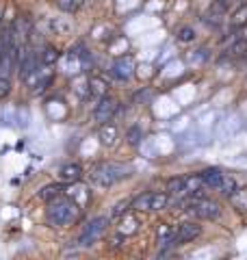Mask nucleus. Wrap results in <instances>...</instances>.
Wrapping results in <instances>:
<instances>
[{"mask_svg": "<svg viewBox=\"0 0 247 260\" xmlns=\"http://www.w3.org/2000/svg\"><path fill=\"white\" fill-rule=\"evenodd\" d=\"M111 74L119 80H130L135 74V61L133 56H119L117 61L111 65Z\"/></svg>", "mask_w": 247, "mask_h": 260, "instance_id": "423d86ee", "label": "nucleus"}, {"mask_svg": "<svg viewBox=\"0 0 247 260\" xmlns=\"http://www.w3.org/2000/svg\"><path fill=\"white\" fill-rule=\"evenodd\" d=\"M98 139H100V143L104 145V148H113L115 143H117V126L115 124H102L100 130H98Z\"/></svg>", "mask_w": 247, "mask_h": 260, "instance_id": "1a4fd4ad", "label": "nucleus"}, {"mask_svg": "<svg viewBox=\"0 0 247 260\" xmlns=\"http://www.w3.org/2000/svg\"><path fill=\"white\" fill-rule=\"evenodd\" d=\"M176 35H178L180 42H193V39H195V30L191 26H182V28H178Z\"/></svg>", "mask_w": 247, "mask_h": 260, "instance_id": "5701e85b", "label": "nucleus"}, {"mask_svg": "<svg viewBox=\"0 0 247 260\" xmlns=\"http://www.w3.org/2000/svg\"><path fill=\"white\" fill-rule=\"evenodd\" d=\"M59 195H63V186L61 184H46L44 189L39 191V198L41 200H46V202H50V200H54V198H59Z\"/></svg>", "mask_w": 247, "mask_h": 260, "instance_id": "ddd939ff", "label": "nucleus"}, {"mask_svg": "<svg viewBox=\"0 0 247 260\" xmlns=\"http://www.w3.org/2000/svg\"><path fill=\"white\" fill-rule=\"evenodd\" d=\"M50 28L56 32V35H59V32H70V24H65V22H59V20H50Z\"/></svg>", "mask_w": 247, "mask_h": 260, "instance_id": "bb28decb", "label": "nucleus"}, {"mask_svg": "<svg viewBox=\"0 0 247 260\" xmlns=\"http://www.w3.org/2000/svg\"><path fill=\"white\" fill-rule=\"evenodd\" d=\"M52 83V76H44V78H37V83H35V87H33V91L35 93H44L46 89H48V85Z\"/></svg>", "mask_w": 247, "mask_h": 260, "instance_id": "393cba45", "label": "nucleus"}, {"mask_svg": "<svg viewBox=\"0 0 247 260\" xmlns=\"http://www.w3.org/2000/svg\"><path fill=\"white\" fill-rule=\"evenodd\" d=\"M150 202H152V193H143L133 202V206L139 210H150Z\"/></svg>", "mask_w": 247, "mask_h": 260, "instance_id": "4be33fe9", "label": "nucleus"}, {"mask_svg": "<svg viewBox=\"0 0 247 260\" xmlns=\"http://www.w3.org/2000/svg\"><path fill=\"white\" fill-rule=\"evenodd\" d=\"M232 204L236 206V208H243V210H247V189H241V191H234L232 195Z\"/></svg>", "mask_w": 247, "mask_h": 260, "instance_id": "a211bd4d", "label": "nucleus"}, {"mask_svg": "<svg viewBox=\"0 0 247 260\" xmlns=\"http://www.w3.org/2000/svg\"><path fill=\"white\" fill-rule=\"evenodd\" d=\"M133 174V167L123 165V162H96L91 167V184L100 186V189H106V186H113L115 182L123 180Z\"/></svg>", "mask_w": 247, "mask_h": 260, "instance_id": "f257e3e1", "label": "nucleus"}, {"mask_svg": "<svg viewBox=\"0 0 247 260\" xmlns=\"http://www.w3.org/2000/svg\"><path fill=\"white\" fill-rule=\"evenodd\" d=\"M78 210H80V206L74 200H68V198H63V195H59V198L50 200V206L46 210V219H48V223L54 228L68 225L78 217Z\"/></svg>", "mask_w": 247, "mask_h": 260, "instance_id": "f03ea898", "label": "nucleus"}, {"mask_svg": "<svg viewBox=\"0 0 247 260\" xmlns=\"http://www.w3.org/2000/svg\"><path fill=\"white\" fill-rule=\"evenodd\" d=\"M241 126H243L241 117H238V115H230L226 121H221V133L219 135L224 137V139H226V137H232Z\"/></svg>", "mask_w": 247, "mask_h": 260, "instance_id": "9b49d317", "label": "nucleus"}, {"mask_svg": "<svg viewBox=\"0 0 247 260\" xmlns=\"http://www.w3.org/2000/svg\"><path fill=\"white\" fill-rule=\"evenodd\" d=\"M9 91H11V83H9V78L0 76V98H5Z\"/></svg>", "mask_w": 247, "mask_h": 260, "instance_id": "c85d7f7f", "label": "nucleus"}, {"mask_svg": "<svg viewBox=\"0 0 247 260\" xmlns=\"http://www.w3.org/2000/svg\"><path fill=\"white\" fill-rule=\"evenodd\" d=\"M200 184H202V178L200 176H191V178H184V186H182V193H193L200 189Z\"/></svg>", "mask_w": 247, "mask_h": 260, "instance_id": "aec40b11", "label": "nucleus"}, {"mask_svg": "<svg viewBox=\"0 0 247 260\" xmlns=\"http://www.w3.org/2000/svg\"><path fill=\"white\" fill-rule=\"evenodd\" d=\"M126 139H128V143H130V145H135V148H137V145L143 141V130L139 128V126L128 128V130H126Z\"/></svg>", "mask_w": 247, "mask_h": 260, "instance_id": "f3484780", "label": "nucleus"}, {"mask_svg": "<svg viewBox=\"0 0 247 260\" xmlns=\"http://www.w3.org/2000/svg\"><path fill=\"white\" fill-rule=\"evenodd\" d=\"M115 113H117V100L111 95H102L100 104H98L94 111V117H96V121H100V124H106V121L113 119Z\"/></svg>", "mask_w": 247, "mask_h": 260, "instance_id": "20e7f679", "label": "nucleus"}, {"mask_svg": "<svg viewBox=\"0 0 247 260\" xmlns=\"http://www.w3.org/2000/svg\"><path fill=\"white\" fill-rule=\"evenodd\" d=\"M191 210H193V215L200 219H217L221 213V206L212 200H197L191 204Z\"/></svg>", "mask_w": 247, "mask_h": 260, "instance_id": "39448f33", "label": "nucleus"}, {"mask_svg": "<svg viewBox=\"0 0 247 260\" xmlns=\"http://www.w3.org/2000/svg\"><path fill=\"white\" fill-rule=\"evenodd\" d=\"M56 7L63 9V11H68V13H74L76 11V7H78V3L76 0H56Z\"/></svg>", "mask_w": 247, "mask_h": 260, "instance_id": "a878e982", "label": "nucleus"}, {"mask_svg": "<svg viewBox=\"0 0 247 260\" xmlns=\"http://www.w3.org/2000/svg\"><path fill=\"white\" fill-rule=\"evenodd\" d=\"M206 56H208V54H206V50H200V54H189V56H187V61H191V63H200V61H204V59H206Z\"/></svg>", "mask_w": 247, "mask_h": 260, "instance_id": "c756f323", "label": "nucleus"}, {"mask_svg": "<svg viewBox=\"0 0 247 260\" xmlns=\"http://www.w3.org/2000/svg\"><path fill=\"white\" fill-rule=\"evenodd\" d=\"M200 232H202V228L193 223V221H187L182 225H178V230L174 232V243L176 245H182V243H189V241H193L200 237Z\"/></svg>", "mask_w": 247, "mask_h": 260, "instance_id": "0eeeda50", "label": "nucleus"}, {"mask_svg": "<svg viewBox=\"0 0 247 260\" xmlns=\"http://www.w3.org/2000/svg\"><path fill=\"white\" fill-rule=\"evenodd\" d=\"M230 52L232 54H245L247 52V39H238V42L230 48Z\"/></svg>", "mask_w": 247, "mask_h": 260, "instance_id": "cd10ccee", "label": "nucleus"}, {"mask_svg": "<svg viewBox=\"0 0 247 260\" xmlns=\"http://www.w3.org/2000/svg\"><path fill=\"white\" fill-rule=\"evenodd\" d=\"M80 176H82V167L78 162H70V165L61 167V180L65 182H78Z\"/></svg>", "mask_w": 247, "mask_h": 260, "instance_id": "9d476101", "label": "nucleus"}, {"mask_svg": "<svg viewBox=\"0 0 247 260\" xmlns=\"http://www.w3.org/2000/svg\"><path fill=\"white\" fill-rule=\"evenodd\" d=\"M106 228H109V217H94L91 221L85 225V230L80 232L78 245L80 247H91L94 243L106 232Z\"/></svg>", "mask_w": 247, "mask_h": 260, "instance_id": "7ed1b4c3", "label": "nucleus"}, {"mask_svg": "<svg viewBox=\"0 0 247 260\" xmlns=\"http://www.w3.org/2000/svg\"><path fill=\"white\" fill-rule=\"evenodd\" d=\"M87 85H89V93H91V95H98V98L106 95V80L104 78L91 76V78L87 80Z\"/></svg>", "mask_w": 247, "mask_h": 260, "instance_id": "f8f14e48", "label": "nucleus"}, {"mask_svg": "<svg viewBox=\"0 0 247 260\" xmlns=\"http://www.w3.org/2000/svg\"><path fill=\"white\" fill-rule=\"evenodd\" d=\"M219 191L224 193V195H232V193L236 191V182H234V178H232V176H224V182H221Z\"/></svg>", "mask_w": 247, "mask_h": 260, "instance_id": "412c9836", "label": "nucleus"}, {"mask_svg": "<svg viewBox=\"0 0 247 260\" xmlns=\"http://www.w3.org/2000/svg\"><path fill=\"white\" fill-rule=\"evenodd\" d=\"M230 24H232V26H236V28H238V26H245V24H247V5H245V3L232 13V18H230Z\"/></svg>", "mask_w": 247, "mask_h": 260, "instance_id": "2eb2a0df", "label": "nucleus"}, {"mask_svg": "<svg viewBox=\"0 0 247 260\" xmlns=\"http://www.w3.org/2000/svg\"><path fill=\"white\" fill-rule=\"evenodd\" d=\"M182 186H184V178H171V180L167 182V191L171 193H182Z\"/></svg>", "mask_w": 247, "mask_h": 260, "instance_id": "b1692460", "label": "nucleus"}, {"mask_svg": "<svg viewBox=\"0 0 247 260\" xmlns=\"http://www.w3.org/2000/svg\"><path fill=\"white\" fill-rule=\"evenodd\" d=\"M169 204V195L167 193H152V202H150V210H163Z\"/></svg>", "mask_w": 247, "mask_h": 260, "instance_id": "dca6fc26", "label": "nucleus"}, {"mask_svg": "<svg viewBox=\"0 0 247 260\" xmlns=\"http://www.w3.org/2000/svg\"><path fill=\"white\" fill-rule=\"evenodd\" d=\"M39 61H41V65H54L59 61V50H56L54 46H46L44 52H39Z\"/></svg>", "mask_w": 247, "mask_h": 260, "instance_id": "4468645a", "label": "nucleus"}, {"mask_svg": "<svg viewBox=\"0 0 247 260\" xmlns=\"http://www.w3.org/2000/svg\"><path fill=\"white\" fill-rule=\"evenodd\" d=\"M171 243H174V232L167 225L159 228V245H171Z\"/></svg>", "mask_w": 247, "mask_h": 260, "instance_id": "6ab92c4d", "label": "nucleus"}, {"mask_svg": "<svg viewBox=\"0 0 247 260\" xmlns=\"http://www.w3.org/2000/svg\"><path fill=\"white\" fill-rule=\"evenodd\" d=\"M224 172H221L219 167H208V169H204V172L200 174V178H202V182L206 184V186H210V189H217L219 191V186H221V182H224Z\"/></svg>", "mask_w": 247, "mask_h": 260, "instance_id": "6e6552de", "label": "nucleus"}]
</instances>
